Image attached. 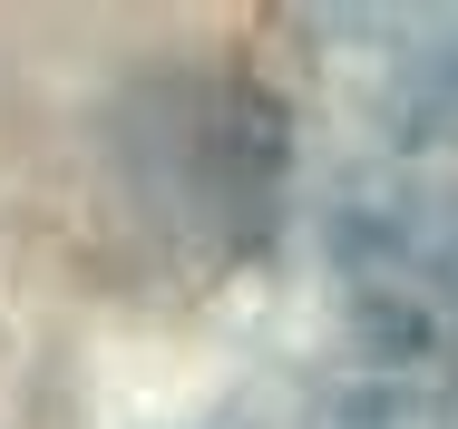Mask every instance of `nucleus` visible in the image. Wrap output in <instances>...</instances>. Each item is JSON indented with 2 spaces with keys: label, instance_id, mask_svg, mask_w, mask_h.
I'll return each mask as SVG.
<instances>
[{
  "label": "nucleus",
  "instance_id": "f257e3e1",
  "mask_svg": "<svg viewBox=\"0 0 458 429\" xmlns=\"http://www.w3.org/2000/svg\"><path fill=\"white\" fill-rule=\"evenodd\" d=\"M283 107L234 69H157L117 107V195L185 263H244L283 215Z\"/></svg>",
  "mask_w": 458,
  "mask_h": 429
},
{
  "label": "nucleus",
  "instance_id": "f03ea898",
  "mask_svg": "<svg viewBox=\"0 0 458 429\" xmlns=\"http://www.w3.org/2000/svg\"><path fill=\"white\" fill-rule=\"evenodd\" d=\"M342 303L361 322L370 361L390 381L458 400V195L449 185H390L352 195L332 225Z\"/></svg>",
  "mask_w": 458,
  "mask_h": 429
}]
</instances>
